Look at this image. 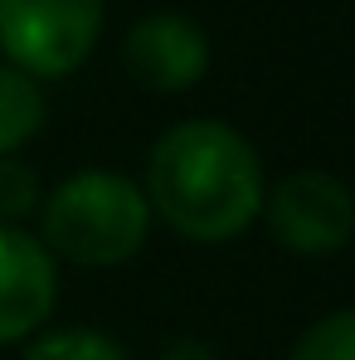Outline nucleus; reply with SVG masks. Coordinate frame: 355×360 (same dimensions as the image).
<instances>
[{
    "label": "nucleus",
    "mask_w": 355,
    "mask_h": 360,
    "mask_svg": "<svg viewBox=\"0 0 355 360\" xmlns=\"http://www.w3.org/2000/svg\"><path fill=\"white\" fill-rule=\"evenodd\" d=\"M146 205L190 243L238 239L268 195L263 161L229 122L195 117L156 136L146 156Z\"/></svg>",
    "instance_id": "nucleus-1"
},
{
    "label": "nucleus",
    "mask_w": 355,
    "mask_h": 360,
    "mask_svg": "<svg viewBox=\"0 0 355 360\" xmlns=\"http://www.w3.org/2000/svg\"><path fill=\"white\" fill-rule=\"evenodd\" d=\"M151 234V205L136 180L117 171H78L44 200L39 243L49 258L78 268H117L141 253Z\"/></svg>",
    "instance_id": "nucleus-2"
},
{
    "label": "nucleus",
    "mask_w": 355,
    "mask_h": 360,
    "mask_svg": "<svg viewBox=\"0 0 355 360\" xmlns=\"http://www.w3.org/2000/svg\"><path fill=\"white\" fill-rule=\"evenodd\" d=\"M108 0H0V49L5 63L34 83L68 78L93 54L103 34Z\"/></svg>",
    "instance_id": "nucleus-3"
},
{
    "label": "nucleus",
    "mask_w": 355,
    "mask_h": 360,
    "mask_svg": "<svg viewBox=\"0 0 355 360\" xmlns=\"http://www.w3.org/2000/svg\"><path fill=\"white\" fill-rule=\"evenodd\" d=\"M268 234L302 258L341 253L355 239V190L331 171H292L268 195L263 210Z\"/></svg>",
    "instance_id": "nucleus-4"
},
{
    "label": "nucleus",
    "mask_w": 355,
    "mask_h": 360,
    "mask_svg": "<svg viewBox=\"0 0 355 360\" xmlns=\"http://www.w3.org/2000/svg\"><path fill=\"white\" fill-rule=\"evenodd\" d=\"M122 59L131 68V78L151 93H185L205 78L209 68V39L205 30L176 15V10H156V15H141L122 44Z\"/></svg>",
    "instance_id": "nucleus-5"
},
{
    "label": "nucleus",
    "mask_w": 355,
    "mask_h": 360,
    "mask_svg": "<svg viewBox=\"0 0 355 360\" xmlns=\"http://www.w3.org/2000/svg\"><path fill=\"white\" fill-rule=\"evenodd\" d=\"M59 302V263L25 229H0V346L34 336Z\"/></svg>",
    "instance_id": "nucleus-6"
},
{
    "label": "nucleus",
    "mask_w": 355,
    "mask_h": 360,
    "mask_svg": "<svg viewBox=\"0 0 355 360\" xmlns=\"http://www.w3.org/2000/svg\"><path fill=\"white\" fill-rule=\"evenodd\" d=\"M49 117L44 103V83H34L30 73L0 63V156H15Z\"/></svg>",
    "instance_id": "nucleus-7"
},
{
    "label": "nucleus",
    "mask_w": 355,
    "mask_h": 360,
    "mask_svg": "<svg viewBox=\"0 0 355 360\" xmlns=\"http://www.w3.org/2000/svg\"><path fill=\"white\" fill-rule=\"evenodd\" d=\"M25 360H127L122 341H112L108 331H88V326H63V331H49L39 336Z\"/></svg>",
    "instance_id": "nucleus-8"
},
{
    "label": "nucleus",
    "mask_w": 355,
    "mask_h": 360,
    "mask_svg": "<svg viewBox=\"0 0 355 360\" xmlns=\"http://www.w3.org/2000/svg\"><path fill=\"white\" fill-rule=\"evenodd\" d=\"M288 360H355V307H341V311L311 321L297 336Z\"/></svg>",
    "instance_id": "nucleus-9"
},
{
    "label": "nucleus",
    "mask_w": 355,
    "mask_h": 360,
    "mask_svg": "<svg viewBox=\"0 0 355 360\" xmlns=\"http://www.w3.org/2000/svg\"><path fill=\"white\" fill-rule=\"evenodd\" d=\"M34 210H39V176L25 161L0 156V229H20V219Z\"/></svg>",
    "instance_id": "nucleus-10"
},
{
    "label": "nucleus",
    "mask_w": 355,
    "mask_h": 360,
    "mask_svg": "<svg viewBox=\"0 0 355 360\" xmlns=\"http://www.w3.org/2000/svg\"><path fill=\"white\" fill-rule=\"evenodd\" d=\"M166 360H214V351H209L205 341H176V346L166 351Z\"/></svg>",
    "instance_id": "nucleus-11"
}]
</instances>
